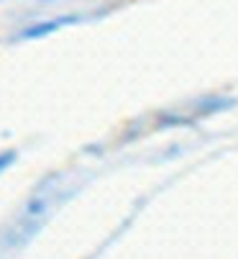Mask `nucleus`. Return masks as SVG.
I'll use <instances>...</instances> for the list:
<instances>
[{
    "mask_svg": "<svg viewBox=\"0 0 238 259\" xmlns=\"http://www.w3.org/2000/svg\"><path fill=\"white\" fill-rule=\"evenodd\" d=\"M67 21L62 18V21H44V23H36V26H28L26 31H23V39H38V36H46V33H54V31H59L62 26H64Z\"/></svg>",
    "mask_w": 238,
    "mask_h": 259,
    "instance_id": "nucleus-1",
    "label": "nucleus"
},
{
    "mask_svg": "<svg viewBox=\"0 0 238 259\" xmlns=\"http://www.w3.org/2000/svg\"><path fill=\"white\" fill-rule=\"evenodd\" d=\"M16 162V152L13 149H8V152H0V175H3L11 164Z\"/></svg>",
    "mask_w": 238,
    "mask_h": 259,
    "instance_id": "nucleus-2",
    "label": "nucleus"
}]
</instances>
